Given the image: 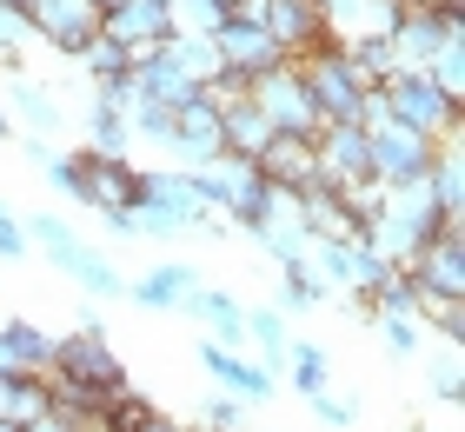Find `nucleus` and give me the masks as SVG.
<instances>
[{
	"instance_id": "nucleus-32",
	"label": "nucleus",
	"mask_w": 465,
	"mask_h": 432,
	"mask_svg": "<svg viewBox=\"0 0 465 432\" xmlns=\"http://www.w3.org/2000/svg\"><path fill=\"white\" fill-rule=\"evenodd\" d=\"M94 7H100V14H114V7H126V0H94Z\"/></svg>"
},
{
	"instance_id": "nucleus-7",
	"label": "nucleus",
	"mask_w": 465,
	"mask_h": 432,
	"mask_svg": "<svg viewBox=\"0 0 465 432\" xmlns=\"http://www.w3.org/2000/svg\"><path fill=\"white\" fill-rule=\"evenodd\" d=\"M0 106H7V120H14V134L20 140H47L67 126V106H60L54 86H40L27 74H7V86H0Z\"/></svg>"
},
{
	"instance_id": "nucleus-15",
	"label": "nucleus",
	"mask_w": 465,
	"mask_h": 432,
	"mask_svg": "<svg viewBox=\"0 0 465 432\" xmlns=\"http://www.w3.org/2000/svg\"><path fill=\"white\" fill-rule=\"evenodd\" d=\"M186 313L206 327V339L213 346H232V353H246V306L232 293H220V286H200L193 299H186Z\"/></svg>"
},
{
	"instance_id": "nucleus-2",
	"label": "nucleus",
	"mask_w": 465,
	"mask_h": 432,
	"mask_svg": "<svg viewBox=\"0 0 465 432\" xmlns=\"http://www.w3.org/2000/svg\"><path fill=\"white\" fill-rule=\"evenodd\" d=\"M74 319H80V327L54 339L47 379L87 386V393H100V399H107V393H120V386H134V379H126V366H120V353L107 346V327H100V313H94V306H80Z\"/></svg>"
},
{
	"instance_id": "nucleus-21",
	"label": "nucleus",
	"mask_w": 465,
	"mask_h": 432,
	"mask_svg": "<svg viewBox=\"0 0 465 432\" xmlns=\"http://www.w3.org/2000/svg\"><path fill=\"white\" fill-rule=\"evenodd\" d=\"M286 313L280 306H246V346H260V359L280 373V359H286Z\"/></svg>"
},
{
	"instance_id": "nucleus-28",
	"label": "nucleus",
	"mask_w": 465,
	"mask_h": 432,
	"mask_svg": "<svg viewBox=\"0 0 465 432\" xmlns=\"http://www.w3.org/2000/svg\"><path fill=\"white\" fill-rule=\"evenodd\" d=\"M432 393L446 399V406H459V399H465V366H459V353H446V359L432 366Z\"/></svg>"
},
{
	"instance_id": "nucleus-25",
	"label": "nucleus",
	"mask_w": 465,
	"mask_h": 432,
	"mask_svg": "<svg viewBox=\"0 0 465 432\" xmlns=\"http://www.w3.org/2000/svg\"><path fill=\"white\" fill-rule=\"evenodd\" d=\"M426 74H432V86H439V94L465 100V40H439V47H432V60H426Z\"/></svg>"
},
{
	"instance_id": "nucleus-13",
	"label": "nucleus",
	"mask_w": 465,
	"mask_h": 432,
	"mask_svg": "<svg viewBox=\"0 0 465 432\" xmlns=\"http://www.w3.org/2000/svg\"><path fill=\"white\" fill-rule=\"evenodd\" d=\"M100 34H114L120 47H153V40H173V0H126V7L100 14Z\"/></svg>"
},
{
	"instance_id": "nucleus-8",
	"label": "nucleus",
	"mask_w": 465,
	"mask_h": 432,
	"mask_svg": "<svg viewBox=\"0 0 465 432\" xmlns=\"http://www.w3.org/2000/svg\"><path fill=\"white\" fill-rule=\"evenodd\" d=\"M200 373L206 379H213V386H226V393L232 399H272V393H280V379H272V366L266 359H246V353H232V346H213V339H200Z\"/></svg>"
},
{
	"instance_id": "nucleus-12",
	"label": "nucleus",
	"mask_w": 465,
	"mask_h": 432,
	"mask_svg": "<svg viewBox=\"0 0 465 432\" xmlns=\"http://www.w3.org/2000/svg\"><path fill=\"white\" fill-rule=\"evenodd\" d=\"M312 160H320V173H326L332 186L366 180V173H372V140H366V126H320V134H312Z\"/></svg>"
},
{
	"instance_id": "nucleus-6",
	"label": "nucleus",
	"mask_w": 465,
	"mask_h": 432,
	"mask_svg": "<svg viewBox=\"0 0 465 432\" xmlns=\"http://www.w3.org/2000/svg\"><path fill=\"white\" fill-rule=\"evenodd\" d=\"M27 27H34V40H47L60 60H74L100 34V7H94V0H34Z\"/></svg>"
},
{
	"instance_id": "nucleus-16",
	"label": "nucleus",
	"mask_w": 465,
	"mask_h": 432,
	"mask_svg": "<svg viewBox=\"0 0 465 432\" xmlns=\"http://www.w3.org/2000/svg\"><path fill=\"white\" fill-rule=\"evenodd\" d=\"M272 140V120L260 114V100H252V94H240V100H226L220 106V146H226V154H260V146Z\"/></svg>"
},
{
	"instance_id": "nucleus-29",
	"label": "nucleus",
	"mask_w": 465,
	"mask_h": 432,
	"mask_svg": "<svg viewBox=\"0 0 465 432\" xmlns=\"http://www.w3.org/2000/svg\"><path fill=\"white\" fill-rule=\"evenodd\" d=\"M34 246H27V226L14 220V206L0 200V259H27Z\"/></svg>"
},
{
	"instance_id": "nucleus-18",
	"label": "nucleus",
	"mask_w": 465,
	"mask_h": 432,
	"mask_svg": "<svg viewBox=\"0 0 465 432\" xmlns=\"http://www.w3.org/2000/svg\"><path fill=\"white\" fill-rule=\"evenodd\" d=\"M134 233L140 240H193V213L166 200H134Z\"/></svg>"
},
{
	"instance_id": "nucleus-19",
	"label": "nucleus",
	"mask_w": 465,
	"mask_h": 432,
	"mask_svg": "<svg viewBox=\"0 0 465 432\" xmlns=\"http://www.w3.org/2000/svg\"><path fill=\"white\" fill-rule=\"evenodd\" d=\"M87 154H134V134H126V114L120 106H100V100H87Z\"/></svg>"
},
{
	"instance_id": "nucleus-14",
	"label": "nucleus",
	"mask_w": 465,
	"mask_h": 432,
	"mask_svg": "<svg viewBox=\"0 0 465 432\" xmlns=\"http://www.w3.org/2000/svg\"><path fill=\"white\" fill-rule=\"evenodd\" d=\"M252 166H260V180H272L280 193L306 186L312 173H320V160H312V140H306V134H272L260 154H252Z\"/></svg>"
},
{
	"instance_id": "nucleus-23",
	"label": "nucleus",
	"mask_w": 465,
	"mask_h": 432,
	"mask_svg": "<svg viewBox=\"0 0 465 432\" xmlns=\"http://www.w3.org/2000/svg\"><path fill=\"white\" fill-rule=\"evenodd\" d=\"M320 299H326V286L312 279V266L306 259H286L280 266V313H312Z\"/></svg>"
},
{
	"instance_id": "nucleus-24",
	"label": "nucleus",
	"mask_w": 465,
	"mask_h": 432,
	"mask_svg": "<svg viewBox=\"0 0 465 432\" xmlns=\"http://www.w3.org/2000/svg\"><path fill=\"white\" fill-rule=\"evenodd\" d=\"M27 40H34L27 14L0 0V74H27Z\"/></svg>"
},
{
	"instance_id": "nucleus-27",
	"label": "nucleus",
	"mask_w": 465,
	"mask_h": 432,
	"mask_svg": "<svg viewBox=\"0 0 465 432\" xmlns=\"http://www.w3.org/2000/svg\"><path fill=\"white\" fill-rule=\"evenodd\" d=\"M312 419H320V426H332V432H352L359 406H352V399H340V393L326 386V393H312Z\"/></svg>"
},
{
	"instance_id": "nucleus-3",
	"label": "nucleus",
	"mask_w": 465,
	"mask_h": 432,
	"mask_svg": "<svg viewBox=\"0 0 465 432\" xmlns=\"http://www.w3.org/2000/svg\"><path fill=\"white\" fill-rule=\"evenodd\" d=\"M379 100H386V114L399 126H419V134H432V140H459V126H465V100L439 94L432 74H392L379 86Z\"/></svg>"
},
{
	"instance_id": "nucleus-5",
	"label": "nucleus",
	"mask_w": 465,
	"mask_h": 432,
	"mask_svg": "<svg viewBox=\"0 0 465 432\" xmlns=\"http://www.w3.org/2000/svg\"><path fill=\"white\" fill-rule=\"evenodd\" d=\"M252 100H260V114L272 120V134H320V106H312L306 100V86H300V74H292V67H272V74H260V80H252Z\"/></svg>"
},
{
	"instance_id": "nucleus-26",
	"label": "nucleus",
	"mask_w": 465,
	"mask_h": 432,
	"mask_svg": "<svg viewBox=\"0 0 465 432\" xmlns=\"http://www.w3.org/2000/svg\"><path fill=\"white\" fill-rule=\"evenodd\" d=\"M193 426H200V432H240V426H246V413H240V399H232L226 386H220V393H206V399H200Z\"/></svg>"
},
{
	"instance_id": "nucleus-33",
	"label": "nucleus",
	"mask_w": 465,
	"mask_h": 432,
	"mask_svg": "<svg viewBox=\"0 0 465 432\" xmlns=\"http://www.w3.org/2000/svg\"><path fill=\"white\" fill-rule=\"evenodd\" d=\"M7 7H20V14H27V7H34V0H7Z\"/></svg>"
},
{
	"instance_id": "nucleus-4",
	"label": "nucleus",
	"mask_w": 465,
	"mask_h": 432,
	"mask_svg": "<svg viewBox=\"0 0 465 432\" xmlns=\"http://www.w3.org/2000/svg\"><path fill=\"white\" fill-rule=\"evenodd\" d=\"M366 140H372V173H379L386 186L419 180V173L432 166V154H439V140H432V134H419V126H399L392 114H386V120H372V126H366Z\"/></svg>"
},
{
	"instance_id": "nucleus-31",
	"label": "nucleus",
	"mask_w": 465,
	"mask_h": 432,
	"mask_svg": "<svg viewBox=\"0 0 465 432\" xmlns=\"http://www.w3.org/2000/svg\"><path fill=\"white\" fill-rule=\"evenodd\" d=\"M0 140H20V134H14V120H7V106H0Z\"/></svg>"
},
{
	"instance_id": "nucleus-9",
	"label": "nucleus",
	"mask_w": 465,
	"mask_h": 432,
	"mask_svg": "<svg viewBox=\"0 0 465 432\" xmlns=\"http://www.w3.org/2000/svg\"><path fill=\"white\" fill-rule=\"evenodd\" d=\"M206 286L193 259H160V266H146L140 279H126V299L134 306H153V313H186V299Z\"/></svg>"
},
{
	"instance_id": "nucleus-1",
	"label": "nucleus",
	"mask_w": 465,
	"mask_h": 432,
	"mask_svg": "<svg viewBox=\"0 0 465 432\" xmlns=\"http://www.w3.org/2000/svg\"><path fill=\"white\" fill-rule=\"evenodd\" d=\"M20 226H27V246H40V253H47V259H54V266L74 279L80 293H94V299H126V279H120V266H114V259L100 253L94 240H80V233H74L67 220H60V213H27Z\"/></svg>"
},
{
	"instance_id": "nucleus-20",
	"label": "nucleus",
	"mask_w": 465,
	"mask_h": 432,
	"mask_svg": "<svg viewBox=\"0 0 465 432\" xmlns=\"http://www.w3.org/2000/svg\"><path fill=\"white\" fill-rule=\"evenodd\" d=\"M74 67L87 74V80H126V67H134V47H120L114 34H94L87 47L74 54Z\"/></svg>"
},
{
	"instance_id": "nucleus-22",
	"label": "nucleus",
	"mask_w": 465,
	"mask_h": 432,
	"mask_svg": "<svg viewBox=\"0 0 465 432\" xmlns=\"http://www.w3.org/2000/svg\"><path fill=\"white\" fill-rule=\"evenodd\" d=\"M366 327L386 339L392 359H419V346H426V319H419V313H372Z\"/></svg>"
},
{
	"instance_id": "nucleus-10",
	"label": "nucleus",
	"mask_w": 465,
	"mask_h": 432,
	"mask_svg": "<svg viewBox=\"0 0 465 432\" xmlns=\"http://www.w3.org/2000/svg\"><path fill=\"white\" fill-rule=\"evenodd\" d=\"M87 154V146H80ZM140 160L134 154H87V186H80V206L100 213V206H134L140 200Z\"/></svg>"
},
{
	"instance_id": "nucleus-30",
	"label": "nucleus",
	"mask_w": 465,
	"mask_h": 432,
	"mask_svg": "<svg viewBox=\"0 0 465 432\" xmlns=\"http://www.w3.org/2000/svg\"><path fill=\"white\" fill-rule=\"evenodd\" d=\"M146 432H200L193 419H166V413H153V426H146Z\"/></svg>"
},
{
	"instance_id": "nucleus-17",
	"label": "nucleus",
	"mask_w": 465,
	"mask_h": 432,
	"mask_svg": "<svg viewBox=\"0 0 465 432\" xmlns=\"http://www.w3.org/2000/svg\"><path fill=\"white\" fill-rule=\"evenodd\" d=\"M286 386H292V393H300V399H312V393H326V386H332V353H326V346H312V339H286Z\"/></svg>"
},
{
	"instance_id": "nucleus-11",
	"label": "nucleus",
	"mask_w": 465,
	"mask_h": 432,
	"mask_svg": "<svg viewBox=\"0 0 465 432\" xmlns=\"http://www.w3.org/2000/svg\"><path fill=\"white\" fill-rule=\"evenodd\" d=\"M213 54H220V67L246 74V80H260V74H272V67H286L280 40H272L266 27H246V20H226V27L213 34Z\"/></svg>"
}]
</instances>
